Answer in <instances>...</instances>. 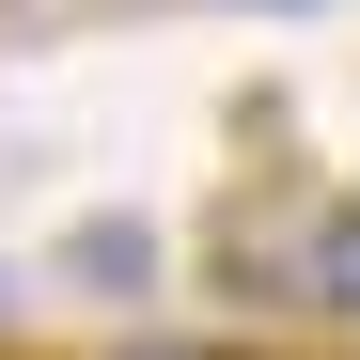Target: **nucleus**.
<instances>
[{"label": "nucleus", "mask_w": 360, "mask_h": 360, "mask_svg": "<svg viewBox=\"0 0 360 360\" xmlns=\"http://www.w3.org/2000/svg\"><path fill=\"white\" fill-rule=\"evenodd\" d=\"M110 360H235V345H204V329H141V345H110Z\"/></svg>", "instance_id": "nucleus-3"}, {"label": "nucleus", "mask_w": 360, "mask_h": 360, "mask_svg": "<svg viewBox=\"0 0 360 360\" xmlns=\"http://www.w3.org/2000/svg\"><path fill=\"white\" fill-rule=\"evenodd\" d=\"M297 297H314V314H360V204L297 219Z\"/></svg>", "instance_id": "nucleus-1"}, {"label": "nucleus", "mask_w": 360, "mask_h": 360, "mask_svg": "<svg viewBox=\"0 0 360 360\" xmlns=\"http://www.w3.org/2000/svg\"><path fill=\"white\" fill-rule=\"evenodd\" d=\"M63 282H94V297H141V282H157V235H141V219H79V235H63Z\"/></svg>", "instance_id": "nucleus-2"}]
</instances>
